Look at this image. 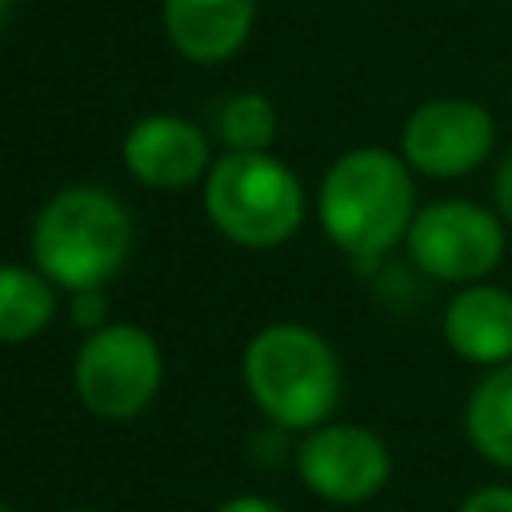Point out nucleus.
<instances>
[{"label": "nucleus", "mask_w": 512, "mask_h": 512, "mask_svg": "<svg viewBox=\"0 0 512 512\" xmlns=\"http://www.w3.org/2000/svg\"><path fill=\"white\" fill-rule=\"evenodd\" d=\"M120 160L128 176L152 192H184L192 184H204L212 168V144L208 136L172 112H152L136 120L120 144Z\"/></svg>", "instance_id": "nucleus-9"}, {"label": "nucleus", "mask_w": 512, "mask_h": 512, "mask_svg": "<svg viewBox=\"0 0 512 512\" xmlns=\"http://www.w3.org/2000/svg\"><path fill=\"white\" fill-rule=\"evenodd\" d=\"M68 512H96V508H68Z\"/></svg>", "instance_id": "nucleus-20"}, {"label": "nucleus", "mask_w": 512, "mask_h": 512, "mask_svg": "<svg viewBox=\"0 0 512 512\" xmlns=\"http://www.w3.org/2000/svg\"><path fill=\"white\" fill-rule=\"evenodd\" d=\"M444 344L480 368L512 364V292L500 284H464L452 292L440 316Z\"/></svg>", "instance_id": "nucleus-10"}, {"label": "nucleus", "mask_w": 512, "mask_h": 512, "mask_svg": "<svg viewBox=\"0 0 512 512\" xmlns=\"http://www.w3.org/2000/svg\"><path fill=\"white\" fill-rule=\"evenodd\" d=\"M496 148V120L480 100L436 96L408 112L400 128V156L416 176L460 180L476 172Z\"/></svg>", "instance_id": "nucleus-7"}, {"label": "nucleus", "mask_w": 512, "mask_h": 512, "mask_svg": "<svg viewBox=\"0 0 512 512\" xmlns=\"http://www.w3.org/2000/svg\"><path fill=\"white\" fill-rule=\"evenodd\" d=\"M224 152H268L276 140V108L264 92H236L216 112Z\"/></svg>", "instance_id": "nucleus-14"}, {"label": "nucleus", "mask_w": 512, "mask_h": 512, "mask_svg": "<svg viewBox=\"0 0 512 512\" xmlns=\"http://www.w3.org/2000/svg\"><path fill=\"white\" fill-rule=\"evenodd\" d=\"M492 200H496L500 220L512 224V152L496 164V176H492Z\"/></svg>", "instance_id": "nucleus-17"}, {"label": "nucleus", "mask_w": 512, "mask_h": 512, "mask_svg": "<svg viewBox=\"0 0 512 512\" xmlns=\"http://www.w3.org/2000/svg\"><path fill=\"white\" fill-rule=\"evenodd\" d=\"M160 20L184 60L224 64L252 36L256 0H164Z\"/></svg>", "instance_id": "nucleus-11"}, {"label": "nucleus", "mask_w": 512, "mask_h": 512, "mask_svg": "<svg viewBox=\"0 0 512 512\" xmlns=\"http://www.w3.org/2000/svg\"><path fill=\"white\" fill-rule=\"evenodd\" d=\"M164 352L156 336L128 320H108L88 332L72 360V388L84 412L104 424H128L160 396Z\"/></svg>", "instance_id": "nucleus-5"}, {"label": "nucleus", "mask_w": 512, "mask_h": 512, "mask_svg": "<svg viewBox=\"0 0 512 512\" xmlns=\"http://www.w3.org/2000/svg\"><path fill=\"white\" fill-rule=\"evenodd\" d=\"M68 316H72V324L88 336V332H96V328H104L112 316H108V296H104V288H84V292H68Z\"/></svg>", "instance_id": "nucleus-15"}, {"label": "nucleus", "mask_w": 512, "mask_h": 512, "mask_svg": "<svg viewBox=\"0 0 512 512\" xmlns=\"http://www.w3.org/2000/svg\"><path fill=\"white\" fill-rule=\"evenodd\" d=\"M464 436L480 460L512 472V364L488 368L464 400Z\"/></svg>", "instance_id": "nucleus-12"}, {"label": "nucleus", "mask_w": 512, "mask_h": 512, "mask_svg": "<svg viewBox=\"0 0 512 512\" xmlns=\"http://www.w3.org/2000/svg\"><path fill=\"white\" fill-rule=\"evenodd\" d=\"M28 252L32 268L64 296L104 288L132 256V216L116 192L100 184H68L40 204Z\"/></svg>", "instance_id": "nucleus-3"}, {"label": "nucleus", "mask_w": 512, "mask_h": 512, "mask_svg": "<svg viewBox=\"0 0 512 512\" xmlns=\"http://www.w3.org/2000/svg\"><path fill=\"white\" fill-rule=\"evenodd\" d=\"M240 380L260 416L284 432H312L340 408L344 372L336 348L300 320H272L244 344Z\"/></svg>", "instance_id": "nucleus-2"}, {"label": "nucleus", "mask_w": 512, "mask_h": 512, "mask_svg": "<svg viewBox=\"0 0 512 512\" xmlns=\"http://www.w3.org/2000/svg\"><path fill=\"white\" fill-rule=\"evenodd\" d=\"M60 312V288L32 264H0V344L36 340Z\"/></svg>", "instance_id": "nucleus-13"}, {"label": "nucleus", "mask_w": 512, "mask_h": 512, "mask_svg": "<svg viewBox=\"0 0 512 512\" xmlns=\"http://www.w3.org/2000/svg\"><path fill=\"white\" fill-rule=\"evenodd\" d=\"M204 216L240 248H280L300 232L308 196L272 152H220L204 176Z\"/></svg>", "instance_id": "nucleus-4"}, {"label": "nucleus", "mask_w": 512, "mask_h": 512, "mask_svg": "<svg viewBox=\"0 0 512 512\" xmlns=\"http://www.w3.org/2000/svg\"><path fill=\"white\" fill-rule=\"evenodd\" d=\"M404 248L408 260L440 284H480L504 260V220L476 200H432L416 208Z\"/></svg>", "instance_id": "nucleus-6"}, {"label": "nucleus", "mask_w": 512, "mask_h": 512, "mask_svg": "<svg viewBox=\"0 0 512 512\" xmlns=\"http://www.w3.org/2000/svg\"><path fill=\"white\" fill-rule=\"evenodd\" d=\"M316 216L324 236L352 260H380L404 244L416 220V180L400 152L360 144L320 176Z\"/></svg>", "instance_id": "nucleus-1"}, {"label": "nucleus", "mask_w": 512, "mask_h": 512, "mask_svg": "<svg viewBox=\"0 0 512 512\" xmlns=\"http://www.w3.org/2000/svg\"><path fill=\"white\" fill-rule=\"evenodd\" d=\"M212 512H288L280 500L272 496H256V492H244V496H232L224 504H216Z\"/></svg>", "instance_id": "nucleus-18"}, {"label": "nucleus", "mask_w": 512, "mask_h": 512, "mask_svg": "<svg viewBox=\"0 0 512 512\" xmlns=\"http://www.w3.org/2000/svg\"><path fill=\"white\" fill-rule=\"evenodd\" d=\"M292 464L300 484L328 504H364L392 480V452L384 436L348 420H328L304 432Z\"/></svg>", "instance_id": "nucleus-8"}, {"label": "nucleus", "mask_w": 512, "mask_h": 512, "mask_svg": "<svg viewBox=\"0 0 512 512\" xmlns=\"http://www.w3.org/2000/svg\"><path fill=\"white\" fill-rule=\"evenodd\" d=\"M456 512H512V484H484L468 492Z\"/></svg>", "instance_id": "nucleus-16"}, {"label": "nucleus", "mask_w": 512, "mask_h": 512, "mask_svg": "<svg viewBox=\"0 0 512 512\" xmlns=\"http://www.w3.org/2000/svg\"><path fill=\"white\" fill-rule=\"evenodd\" d=\"M0 512H12V508H8V504H0Z\"/></svg>", "instance_id": "nucleus-21"}, {"label": "nucleus", "mask_w": 512, "mask_h": 512, "mask_svg": "<svg viewBox=\"0 0 512 512\" xmlns=\"http://www.w3.org/2000/svg\"><path fill=\"white\" fill-rule=\"evenodd\" d=\"M8 12H12V0H0V28L8 24Z\"/></svg>", "instance_id": "nucleus-19"}]
</instances>
